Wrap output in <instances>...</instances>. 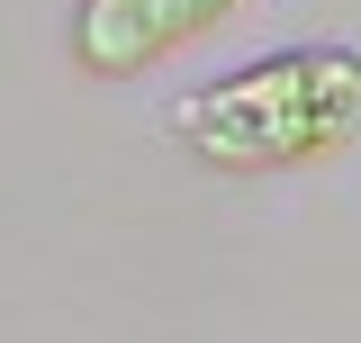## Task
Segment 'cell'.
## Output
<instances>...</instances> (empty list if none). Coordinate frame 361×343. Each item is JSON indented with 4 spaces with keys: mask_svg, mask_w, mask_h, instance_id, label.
Returning a JSON list of instances; mask_svg holds the SVG:
<instances>
[{
    "mask_svg": "<svg viewBox=\"0 0 361 343\" xmlns=\"http://www.w3.org/2000/svg\"><path fill=\"white\" fill-rule=\"evenodd\" d=\"M190 163L208 172H289L325 163L361 136V54L353 45H280L217 82L180 90L163 118Z\"/></svg>",
    "mask_w": 361,
    "mask_h": 343,
    "instance_id": "cell-1",
    "label": "cell"
},
{
    "mask_svg": "<svg viewBox=\"0 0 361 343\" xmlns=\"http://www.w3.org/2000/svg\"><path fill=\"white\" fill-rule=\"evenodd\" d=\"M217 18H235V0H73V64L99 82H127L180 54L190 37H208Z\"/></svg>",
    "mask_w": 361,
    "mask_h": 343,
    "instance_id": "cell-2",
    "label": "cell"
}]
</instances>
